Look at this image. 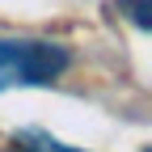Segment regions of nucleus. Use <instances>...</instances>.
Masks as SVG:
<instances>
[{
  "label": "nucleus",
  "mask_w": 152,
  "mask_h": 152,
  "mask_svg": "<svg viewBox=\"0 0 152 152\" xmlns=\"http://www.w3.org/2000/svg\"><path fill=\"white\" fill-rule=\"evenodd\" d=\"M72 64L68 47L38 38H0V93L13 85H51Z\"/></svg>",
  "instance_id": "f257e3e1"
},
{
  "label": "nucleus",
  "mask_w": 152,
  "mask_h": 152,
  "mask_svg": "<svg viewBox=\"0 0 152 152\" xmlns=\"http://www.w3.org/2000/svg\"><path fill=\"white\" fill-rule=\"evenodd\" d=\"M30 144H38L34 152H80V148H68L59 140H47V135H30Z\"/></svg>",
  "instance_id": "f03ea898"
},
{
  "label": "nucleus",
  "mask_w": 152,
  "mask_h": 152,
  "mask_svg": "<svg viewBox=\"0 0 152 152\" xmlns=\"http://www.w3.org/2000/svg\"><path fill=\"white\" fill-rule=\"evenodd\" d=\"M21 152H34V148H21Z\"/></svg>",
  "instance_id": "7ed1b4c3"
}]
</instances>
